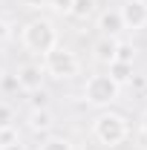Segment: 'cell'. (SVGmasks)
I'll list each match as a JSON object with an SVG mask.
<instances>
[{
  "instance_id": "6da1fadb",
  "label": "cell",
  "mask_w": 147,
  "mask_h": 150,
  "mask_svg": "<svg viewBox=\"0 0 147 150\" xmlns=\"http://www.w3.org/2000/svg\"><path fill=\"white\" fill-rule=\"evenodd\" d=\"M127 136H130V124H127V115H121V112L101 110L92 118V139L101 147L115 150L127 142Z\"/></svg>"
},
{
  "instance_id": "7a4b0ae2",
  "label": "cell",
  "mask_w": 147,
  "mask_h": 150,
  "mask_svg": "<svg viewBox=\"0 0 147 150\" xmlns=\"http://www.w3.org/2000/svg\"><path fill=\"white\" fill-rule=\"evenodd\" d=\"M20 43H23L26 52L43 58L52 46H58V29H55V23H52L49 18H32V20H26L23 29H20Z\"/></svg>"
},
{
  "instance_id": "3957f363",
  "label": "cell",
  "mask_w": 147,
  "mask_h": 150,
  "mask_svg": "<svg viewBox=\"0 0 147 150\" xmlns=\"http://www.w3.org/2000/svg\"><path fill=\"white\" fill-rule=\"evenodd\" d=\"M43 64V72L49 75V78H55V81H72L75 75L81 72V61H78V55H75L69 46H52L46 55L40 58Z\"/></svg>"
},
{
  "instance_id": "277c9868",
  "label": "cell",
  "mask_w": 147,
  "mask_h": 150,
  "mask_svg": "<svg viewBox=\"0 0 147 150\" xmlns=\"http://www.w3.org/2000/svg\"><path fill=\"white\" fill-rule=\"evenodd\" d=\"M121 98V87L112 81L107 72H95L84 81V101L95 110H107Z\"/></svg>"
},
{
  "instance_id": "5b68a950",
  "label": "cell",
  "mask_w": 147,
  "mask_h": 150,
  "mask_svg": "<svg viewBox=\"0 0 147 150\" xmlns=\"http://www.w3.org/2000/svg\"><path fill=\"white\" fill-rule=\"evenodd\" d=\"M118 15L124 20L127 32H141V29H147V0H124Z\"/></svg>"
},
{
  "instance_id": "8992f818",
  "label": "cell",
  "mask_w": 147,
  "mask_h": 150,
  "mask_svg": "<svg viewBox=\"0 0 147 150\" xmlns=\"http://www.w3.org/2000/svg\"><path fill=\"white\" fill-rule=\"evenodd\" d=\"M95 29L101 32V38H112V40H118L121 32H127V29H124V20L118 15V9H104V12H98Z\"/></svg>"
},
{
  "instance_id": "52a82bcc",
  "label": "cell",
  "mask_w": 147,
  "mask_h": 150,
  "mask_svg": "<svg viewBox=\"0 0 147 150\" xmlns=\"http://www.w3.org/2000/svg\"><path fill=\"white\" fill-rule=\"evenodd\" d=\"M18 84L23 93H32V90H37V87H43V78H46V72H43V67L40 64H23V67H18Z\"/></svg>"
},
{
  "instance_id": "ba28073f",
  "label": "cell",
  "mask_w": 147,
  "mask_h": 150,
  "mask_svg": "<svg viewBox=\"0 0 147 150\" xmlns=\"http://www.w3.org/2000/svg\"><path fill=\"white\" fill-rule=\"evenodd\" d=\"M26 127L35 133V136H49L52 127H55V112L52 110H29Z\"/></svg>"
},
{
  "instance_id": "9c48e42d",
  "label": "cell",
  "mask_w": 147,
  "mask_h": 150,
  "mask_svg": "<svg viewBox=\"0 0 147 150\" xmlns=\"http://www.w3.org/2000/svg\"><path fill=\"white\" fill-rule=\"evenodd\" d=\"M92 58H95L98 64L110 67L112 61H115V40H112V38H98L95 46H92Z\"/></svg>"
},
{
  "instance_id": "30bf717a",
  "label": "cell",
  "mask_w": 147,
  "mask_h": 150,
  "mask_svg": "<svg viewBox=\"0 0 147 150\" xmlns=\"http://www.w3.org/2000/svg\"><path fill=\"white\" fill-rule=\"evenodd\" d=\"M107 75H110L118 87L133 84V78H136V72H133V64H124V61H112L110 67H107Z\"/></svg>"
},
{
  "instance_id": "8fae6325",
  "label": "cell",
  "mask_w": 147,
  "mask_h": 150,
  "mask_svg": "<svg viewBox=\"0 0 147 150\" xmlns=\"http://www.w3.org/2000/svg\"><path fill=\"white\" fill-rule=\"evenodd\" d=\"M95 12H98L95 0H72V6H69V18L75 20H90L95 18Z\"/></svg>"
},
{
  "instance_id": "7c38bea8",
  "label": "cell",
  "mask_w": 147,
  "mask_h": 150,
  "mask_svg": "<svg viewBox=\"0 0 147 150\" xmlns=\"http://www.w3.org/2000/svg\"><path fill=\"white\" fill-rule=\"evenodd\" d=\"M37 150H75V147H72V142H69L66 136H55V133H49V136L40 139Z\"/></svg>"
},
{
  "instance_id": "4fadbf2b",
  "label": "cell",
  "mask_w": 147,
  "mask_h": 150,
  "mask_svg": "<svg viewBox=\"0 0 147 150\" xmlns=\"http://www.w3.org/2000/svg\"><path fill=\"white\" fill-rule=\"evenodd\" d=\"M49 101H52V95H49L46 87H37V90L29 93V107L32 110H49Z\"/></svg>"
},
{
  "instance_id": "5bb4252c",
  "label": "cell",
  "mask_w": 147,
  "mask_h": 150,
  "mask_svg": "<svg viewBox=\"0 0 147 150\" xmlns=\"http://www.w3.org/2000/svg\"><path fill=\"white\" fill-rule=\"evenodd\" d=\"M136 43L130 40H115V61H124V64H133L136 61Z\"/></svg>"
},
{
  "instance_id": "9a60e30c",
  "label": "cell",
  "mask_w": 147,
  "mask_h": 150,
  "mask_svg": "<svg viewBox=\"0 0 147 150\" xmlns=\"http://www.w3.org/2000/svg\"><path fill=\"white\" fill-rule=\"evenodd\" d=\"M18 90H20L18 75H15V72H0V93L12 95V93H18Z\"/></svg>"
},
{
  "instance_id": "2e32d148",
  "label": "cell",
  "mask_w": 147,
  "mask_h": 150,
  "mask_svg": "<svg viewBox=\"0 0 147 150\" xmlns=\"http://www.w3.org/2000/svg\"><path fill=\"white\" fill-rule=\"evenodd\" d=\"M15 142H20V133L15 124H6V127H0V150L9 147V144H15Z\"/></svg>"
},
{
  "instance_id": "e0dca14e",
  "label": "cell",
  "mask_w": 147,
  "mask_h": 150,
  "mask_svg": "<svg viewBox=\"0 0 147 150\" xmlns=\"http://www.w3.org/2000/svg\"><path fill=\"white\" fill-rule=\"evenodd\" d=\"M6 124H15V107L9 101H0V127Z\"/></svg>"
},
{
  "instance_id": "ac0fdd59",
  "label": "cell",
  "mask_w": 147,
  "mask_h": 150,
  "mask_svg": "<svg viewBox=\"0 0 147 150\" xmlns=\"http://www.w3.org/2000/svg\"><path fill=\"white\" fill-rule=\"evenodd\" d=\"M9 38H12V23H9L6 18H0V46H3Z\"/></svg>"
},
{
  "instance_id": "d6986e66",
  "label": "cell",
  "mask_w": 147,
  "mask_h": 150,
  "mask_svg": "<svg viewBox=\"0 0 147 150\" xmlns=\"http://www.w3.org/2000/svg\"><path fill=\"white\" fill-rule=\"evenodd\" d=\"M52 3H55V9H58V12L69 15V6H72V0H52Z\"/></svg>"
},
{
  "instance_id": "ffe728a7",
  "label": "cell",
  "mask_w": 147,
  "mask_h": 150,
  "mask_svg": "<svg viewBox=\"0 0 147 150\" xmlns=\"http://www.w3.org/2000/svg\"><path fill=\"white\" fill-rule=\"evenodd\" d=\"M139 133H141V139L147 142V112L141 115V121H139Z\"/></svg>"
},
{
  "instance_id": "44dd1931",
  "label": "cell",
  "mask_w": 147,
  "mask_h": 150,
  "mask_svg": "<svg viewBox=\"0 0 147 150\" xmlns=\"http://www.w3.org/2000/svg\"><path fill=\"white\" fill-rule=\"evenodd\" d=\"M3 150H23V139H20V142H15V144H9V147H3Z\"/></svg>"
},
{
  "instance_id": "7402d4cb",
  "label": "cell",
  "mask_w": 147,
  "mask_h": 150,
  "mask_svg": "<svg viewBox=\"0 0 147 150\" xmlns=\"http://www.w3.org/2000/svg\"><path fill=\"white\" fill-rule=\"evenodd\" d=\"M0 72H6V52L0 49Z\"/></svg>"
},
{
  "instance_id": "603a6c76",
  "label": "cell",
  "mask_w": 147,
  "mask_h": 150,
  "mask_svg": "<svg viewBox=\"0 0 147 150\" xmlns=\"http://www.w3.org/2000/svg\"><path fill=\"white\" fill-rule=\"evenodd\" d=\"M23 3H26V6H40L43 0H23Z\"/></svg>"
}]
</instances>
